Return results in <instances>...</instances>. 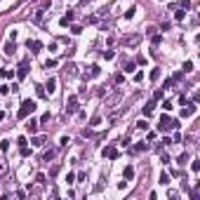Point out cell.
I'll return each instance as SVG.
<instances>
[{"mask_svg": "<svg viewBox=\"0 0 200 200\" xmlns=\"http://www.w3.org/2000/svg\"><path fill=\"white\" fill-rule=\"evenodd\" d=\"M45 123H50V113H45V115L40 118V125H45Z\"/></svg>", "mask_w": 200, "mask_h": 200, "instance_id": "53", "label": "cell"}, {"mask_svg": "<svg viewBox=\"0 0 200 200\" xmlns=\"http://www.w3.org/2000/svg\"><path fill=\"white\" fill-rule=\"evenodd\" d=\"M134 12H136V7H130V9L125 12V19H132V17H134Z\"/></svg>", "mask_w": 200, "mask_h": 200, "instance_id": "45", "label": "cell"}, {"mask_svg": "<svg viewBox=\"0 0 200 200\" xmlns=\"http://www.w3.org/2000/svg\"><path fill=\"white\" fill-rule=\"evenodd\" d=\"M101 57H104L106 61H111V59L115 57V52H113V50H104V52H101Z\"/></svg>", "mask_w": 200, "mask_h": 200, "instance_id": "23", "label": "cell"}, {"mask_svg": "<svg viewBox=\"0 0 200 200\" xmlns=\"http://www.w3.org/2000/svg\"><path fill=\"white\" fill-rule=\"evenodd\" d=\"M123 179H125V181H132L134 179V167L132 165H127L125 169H123Z\"/></svg>", "mask_w": 200, "mask_h": 200, "instance_id": "13", "label": "cell"}, {"mask_svg": "<svg viewBox=\"0 0 200 200\" xmlns=\"http://www.w3.org/2000/svg\"><path fill=\"white\" fill-rule=\"evenodd\" d=\"M71 33H73V35H80V33H82V26H78V24H71Z\"/></svg>", "mask_w": 200, "mask_h": 200, "instance_id": "26", "label": "cell"}, {"mask_svg": "<svg viewBox=\"0 0 200 200\" xmlns=\"http://www.w3.org/2000/svg\"><path fill=\"white\" fill-rule=\"evenodd\" d=\"M64 73H66L68 78H73V75H75V73H78V66H75V64H73V61H68L66 66H64Z\"/></svg>", "mask_w": 200, "mask_h": 200, "instance_id": "12", "label": "cell"}, {"mask_svg": "<svg viewBox=\"0 0 200 200\" xmlns=\"http://www.w3.org/2000/svg\"><path fill=\"white\" fill-rule=\"evenodd\" d=\"M42 19H45V9H35V14H33V24H42Z\"/></svg>", "mask_w": 200, "mask_h": 200, "instance_id": "17", "label": "cell"}, {"mask_svg": "<svg viewBox=\"0 0 200 200\" xmlns=\"http://www.w3.org/2000/svg\"><path fill=\"white\" fill-rule=\"evenodd\" d=\"M19 151H21V155H24V158H28V155H31V148H28V144H26V146H21Z\"/></svg>", "mask_w": 200, "mask_h": 200, "instance_id": "34", "label": "cell"}, {"mask_svg": "<svg viewBox=\"0 0 200 200\" xmlns=\"http://www.w3.org/2000/svg\"><path fill=\"white\" fill-rule=\"evenodd\" d=\"M2 118H5V113H2V111H0V120H2Z\"/></svg>", "mask_w": 200, "mask_h": 200, "instance_id": "57", "label": "cell"}, {"mask_svg": "<svg viewBox=\"0 0 200 200\" xmlns=\"http://www.w3.org/2000/svg\"><path fill=\"white\" fill-rule=\"evenodd\" d=\"M160 184H163V186L169 184V174H167V172H160Z\"/></svg>", "mask_w": 200, "mask_h": 200, "instance_id": "28", "label": "cell"}, {"mask_svg": "<svg viewBox=\"0 0 200 200\" xmlns=\"http://www.w3.org/2000/svg\"><path fill=\"white\" fill-rule=\"evenodd\" d=\"M179 104H181V106H186V104H188V99H186L184 94H179Z\"/></svg>", "mask_w": 200, "mask_h": 200, "instance_id": "56", "label": "cell"}, {"mask_svg": "<svg viewBox=\"0 0 200 200\" xmlns=\"http://www.w3.org/2000/svg\"><path fill=\"white\" fill-rule=\"evenodd\" d=\"M5 172H7V163H5V160H2V158H0V177H2V174H5Z\"/></svg>", "mask_w": 200, "mask_h": 200, "instance_id": "44", "label": "cell"}, {"mask_svg": "<svg viewBox=\"0 0 200 200\" xmlns=\"http://www.w3.org/2000/svg\"><path fill=\"white\" fill-rule=\"evenodd\" d=\"M148 148H151V144L141 139V141H136V146H134V153H141V151H148Z\"/></svg>", "mask_w": 200, "mask_h": 200, "instance_id": "14", "label": "cell"}, {"mask_svg": "<svg viewBox=\"0 0 200 200\" xmlns=\"http://www.w3.org/2000/svg\"><path fill=\"white\" fill-rule=\"evenodd\" d=\"M169 26H172V24H169V21H163V24H160V31H167V28H169Z\"/></svg>", "mask_w": 200, "mask_h": 200, "instance_id": "55", "label": "cell"}, {"mask_svg": "<svg viewBox=\"0 0 200 200\" xmlns=\"http://www.w3.org/2000/svg\"><path fill=\"white\" fill-rule=\"evenodd\" d=\"M181 78H184V73H181V71H177V73L172 75V80H174V82H177V80H181Z\"/></svg>", "mask_w": 200, "mask_h": 200, "instance_id": "51", "label": "cell"}, {"mask_svg": "<svg viewBox=\"0 0 200 200\" xmlns=\"http://www.w3.org/2000/svg\"><path fill=\"white\" fill-rule=\"evenodd\" d=\"M196 111H198V106L193 101H188L186 108H181V118H191V115H196Z\"/></svg>", "mask_w": 200, "mask_h": 200, "instance_id": "7", "label": "cell"}, {"mask_svg": "<svg viewBox=\"0 0 200 200\" xmlns=\"http://www.w3.org/2000/svg\"><path fill=\"white\" fill-rule=\"evenodd\" d=\"M54 155H57V148H50V151H45V153H42V160H45V163H50Z\"/></svg>", "mask_w": 200, "mask_h": 200, "instance_id": "19", "label": "cell"}, {"mask_svg": "<svg viewBox=\"0 0 200 200\" xmlns=\"http://www.w3.org/2000/svg\"><path fill=\"white\" fill-rule=\"evenodd\" d=\"M14 73L12 71H7V68H0V78H12Z\"/></svg>", "mask_w": 200, "mask_h": 200, "instance_id": "37", "label": "cell"}, {"mask_svg": "<svg viewBox=\"0 0 200 200\" xmlns=\"http://www.w3.org/2000/svg\"><path fill=\"white\" fill-rule=\"evenodd\" d=\"M193 71V64L191 61H184V66H181V73H191Z\"/></svg>", "mask_w": 200, "mask_h": 200, "instance_id": "27", "label": "cell"}, {"mask_svg": "<svg viewBox=\"0 0 200 200\" xmlns=\"http://www.w3.org/2000/svg\"><path fill=\"white\" fill-rule=\"evenodd\" d=\"M123 80H125V75H123V73H115V85H120Z\"/></svg>", "mask_w": 200, "mask_h": 200, "instance_id": "52", "label": "cell"}, {"mask_svg": "<svg viewBox=\"0 0 200 200\" xmlns=\"http://www.w3.org/2000/svg\"><path fill=\"white\" fill-rule=\"evenodd\" d=\"M99 125H101V115H94V118L90 120V127L94 130V127H99Z\"/></svg>", "mask_w": 200, "mask_h": 200, "instance_id": "24", "label": "cell"}, {"mask_svg": "<svg viewBox=\"0 0 200 200\" xmlns=\"http://www.w3.org/2000/svg\"><path fill=\"white\" fill-rule=\"evenodd\" d=\"M31 144H33V146H45V134H38V132H35L33 139H31Z\"/></svg>", "mask_w": 200, "mask_h": 200, "instance_id": "15", "label": "cell"}, {"mask_svg": "<svg viewBox=\"0 0 200 200\" xmlns=\"http://www.w3.org/2000/svg\"><path fill=\"white\" fill-rule=\"evenodd\" d=\"M151 42H153V47H158V45L163 42V35H160V33H153V35H151Z\"/></svg>", "mask_w": 200, "mask_h": 200, "instance_id": "22", "label": "cell"}, {"mask_svg": "<svg viewBox=\"0 0 200 200\" xmlns=\"http://www.w3.org/2000/svg\"><path fill=\"white\" fill-rule=\"evenodd\" d=\"M99 73H101V66H99V64H92L90 71H85V73H82V78H85V80H90V78H97Z\"/></svg>", "mask_w": 200, "mask_h": 200, "instance_id": "6", "label": "cell"}, {"mask_svg": "<svg viewBox=\"0 0 200 200\" xmlns=\"http://www.w3.org/2000/svg\"><path fill=\"white\" fill-rule=\"evenodd\" d=\"M160 153V163H169V155H167L165 151H158Z\"/></svg>", "mask_w": 200, "mask_h": 200, "instance_id": "46", "label": "cell"}, {"mask_svg": "<svg viewBox=\"0 0 200 200\" xmlns=\"http://www.w3.org/2000/svg\"><path fill=\"white\" fill-rule=\"evenodd\" d=\"M42 87H45V92H47V94H54V92H57V80H54V78H50Z\"/></svg>", "mask_w": 200, "mask_h": 200, "instance_id": "10", "label": "cell"}, {"mask_svg": "<svg viewBox=\"0 0 200 200\" xmlns=\"http://www.w3.org/2000/svg\"><path fill=\"white\" fill-rule=\"evenodd\" d=\"M179 7H181V9H191V0H181Z\"/></svg>", "mask_w": 200, "mask_h": 200, "instance_id": "43", "label": "cell"}, {"mask_svg": "<svg viewBox=\"0 0 200 200\" xmlns=\"http://www.w3.org/2000/svg\"><path fill=\"white\" fill-rule=\"evenodd\" d=\"M118 144H120V146H127V144H130V136H123V139H120Z\"/></svg>", "mask_w": 200, "mask_h": 200, "instance_id": "54", "label": "cell"}, {"mask_svg": "<svg viewBox=\"0 0 200 200\" xmlns=\"http://www.w3.org/2000/svg\"><path fill=\"white\" fill-rule=\"evenodd\" d=\"M26 47L31 50V54H38V52L42 50V42H40V40H31V38H28V42H26Z\"/></svg>", "mask_w": 200, "mask_h": 200, "instance_id": "8", "label": "cell"}, {"mask_svg": "<svg viewBox=\"0 0 200 200\" xmlns=\"http://www.w3.org/2000/svg\"><path fill=\"white\" fill-rule=\"evenodd\" d=\"M73 181H75V174H73V172H68V174H66V184H73Z\"/></svg>", "mask_w": 200, "mask_h": 200, "instance_id": "49", "label": "cell"}, {"mask_svg": "<svg viewBox=\"0 0 200 200\" xmlns=\"http://www.w3.org/2000/svg\"><path fill=\"white\" fill-rule=\"evenodd\" d=\"M35 94H38L40 99H42V97H47V92H45V87H42V85H35Z\"/></svg>", "mask_w": 200, "mask_h": 200, "instance_id": "25", "label": "cell"}, {"mask_svg": "<svg viewBox=\"0 0 200 200\" xmlns=\"http://www.w3.org/2000/svg\"><path fill=\"white\" fill-rule=\"evenodd\" d=\"M9 92H12V85H2V87H0V94H5V97H7Z\"/></svg>", "mask_w": 200, "mask_h": 200, "instance_id": "33", "label": "cell"}, {"mask_svg": "<svg viewBox=\"0 0 200 200\" xmlns=\"http://www.w3.org/2000/svg\"><path fill=\"white\" fill-rule=\"evenodd\" d=\"M136 64H139V66H146V64H148V59H146L144 54H139V57H136Z\"/></svg>", "mask_w": 200, "mask_h": 200, "instance_id": "32", "label": "cell"}, {"mask_svg": "<svg viewBox=\"0 0 200 200\" xmlns=\"http://www.w3.org/2000/svg\"><path fill=\"white\" fill-rule=\"evenodd\" d=\"M184 17H186V12H174V19H177V21H181Z\"/></svg>", "mask_w": 200, "mask_h": 200, "instance_id": "50", "label": "cell"}, {"mask_svg": "<svg viewBox=\"0 0 200 200\" xmlns=\"http://www.w3.org/2000/svg\"><path fill=\"white\" fill-rule=\"evenodd\" d=\"M163 92H165V90H155V92H153V101H160V99H163Z\"/></svg>", "mask_w": 200, "mask_h": 200, "instance_id": "38", "label": "cell"}, {"mask_svg": "<svg viewBox=\"0 0 200 200\" xmlns=\"http://www.w3.org/2000/svg\"><path fill=\"white\" fill-rule=\"evenodd\" d=\"M123 71H125V73H134V71H136V61H127V64H123Z\"/></svg>", "mask_w": 200, "mask_h": 200, "instance_id": "20", "label": "cell"}, {"mask_svg": "<svg viewBox=\"0 0 200 200\" xmlns=\"http://www.w3.org/2000/svg\"><path fill=\"white\" fill-rule=\"evenodd\" d=\"M78 94H71L66 99V113H78Z\"/></svg>", "mask_w": 200, "mask_h": 200, "instance_id": "3", "label": "cell"}, {"mask_svg": "<svg viewBox=\"0 0 200 200\" xmlns=\"http://www.w3.org/2000/svg\"><path fill=\"white\" fill-rule=\"evenodd\" d=\"M54 66H57V59H47V61H45V68H47V71L54 68Z\"/></svg>", "mask_w": 200, "mask_h": 200, "instance_id": "39", "label": "cell"}, {"mask_svg": "<svg viewBox=\"0 0 200 200\" xmlns=\"http://www.w3.org/2000/svg\"><path fill=\"white\" fill-rule=\"evenodd\" d=\"M191 169H193V172H200V160H193V163H191Z\"/></svg>", "mask_w": 200, "mask_h": 200, "instance_id": "47", "label": "cell"}, {"mask_svg": "<svg viewBox=\"0 0 200 200\" xmlns=\"http://www.w3.org/2000/svg\"><path fill=\"white\" fill-rule=\"evenodd\" d=\"M153 108H155V101H148V104L144 106V118H148V115L153 113Z\"/></svg>", "mask_w": 200, "mask_h": 200, "instance_id": "18", "label": "cell"}, {"mask_svg": "<svg viewBox=\"0 0 200 200\" xmlns=\"http://www.w3.org/2000/svg\"><path fill=\"white\" fill-rule=\"evenodd\" d=\"M35 108H38V104H35L33 99H24V101H21V106H19V113H17V118H19V120L28 118V115L33 113Z\"/></svg>", "mask_w": 200, "mask_h": 200, "instance_id": "1", "label": "cell"}, {"mask_svg": "<svg viewBox=\"0 0 200 200\" xmlns=\"http://www.w3.org/2000/svg\"><path fill=\"white\" fill-rule=\"evenodd\" d=\"M139 40H141V35H130V38H125V45H130V47H132V45H136Z\"/></svg>", "mask_w": 200, "mask_h": 200, "instance_id": "21", "label": "cell"}, {"mask_svg": "<svg viewBox=\"0 0 200 200\" xmlns=\"http://www.w3.org/2000/svg\"><path fill=\"white\" fill-rule=\"evenodd\" d=\"M172 87H174V80H172V78H167L165 82H163V90H172Z\"/></svg>", "mask_w": 200, "mask_h": 200, "instance_id": "31", "label": "cell"}, {"mask_svg": "<svg viewBox=\"0 0 200 200\" xmlns=\"http://www.w3.org/2000/svg\"><path fill=\"white\" fill-rule=\"evenodd\" d=\"M101 155H104V158H108V160H115V158L120 155V151H118L115 146H106V148L101 151Z\"/></svg>", "mask_w": 200, "mask_h": 200, "instance_id": "4", "label": "cell"}, {"mask_svg": "<svg viewBox=\"0 0 200 200\" xmlns=\"http://www.w3.org/2000/svg\"><path fill=\"white\" fill-rule=\"evenodd\" d=\"M26 144H28V139H26V136H19V139H17V146H19V148H21V146H26Z\"/></svg>", "mask_w": 200, "mask_h": 200, "instance_id": "42", "label": "cell"}, {"mask_svg": "<svg viewBox=\"0 0 200 200\" xmlns=\"http://www.w3.org/2000/svg\"><path fill=\"white\" fill-rule=\"evenodd\" d=\"M68 144H71V141H68V136H61V141H59V146H61V148H66Z\"/></svg>", "mask_w": 200, "mask_h": 200, "instance_id": "48", "label": "cell"}, {"mask_svg": "<svg viewBox=\"0 0 200 200\" xmlns=\"http://www.w3.org/2000/svg\"><path fill=\"white\" fill-rule=\"evenodd\" d=\"M158 78H160V68H153L151 71V80H158Z\"/></svg>", "mask_w": 200, "mask_h": 200, "instance_id": "40", "label": "cell"}, {"mask_svg": "<svg viewBox=\"0 0 200 200\" xmlns=\"http://www.w3.org/2000/svg\"><path fill=\"white\" fill-rule=\"evenodd\" d=\"M179 125H181L179 120H172L167 113H163V115H160V123H158V130H160V132H169V130H174V127H179Z\"/></svg>", "mask_w": 200, "mask_h": 200, "instance_id": "2", "label": "cell"}, {"mask_svg": "<svg viewBox=\"0 0 200 200\" xmlns=\"http://www.w3.org/2000/svg\"><path fill=\"white\" fill-rule=\"evenodd\" d=\"M35 181H38V184H47V177L40 172V174H35Z\"/></svg>", "mask_w": 200, "mask_h": 200, "instance_id": "36", "label": "cell"}, {"mask_svg": "<svg viewBox=\"0 0 200 200\" xmlns=\"http://www.w3.org/2000/svg\"><path fill=\"white\" fill-rule=\"evenodd\" d=\"M38 130H40V120H33V118L26 120V132H28V134H35Z\"/></svg>", "mask_w": 200, "mask_h": 200, "instance_id": "9", "label": "cell"}, {"mask_svg": "<svg viewBox=\"0 0 200 200\" xmlns=\"http://www.w3.org/2000/svg\"><path fill=\"white\" fill-rule=\"evenodd\" d=\"M141 80H144V71H136L134 73V82H141Z\"/></svg>", "mask_w": 200, "mask_h": 200, "instance_id": "41", "label": "cell"}, {"mask_svg": "<svg viewBox=\"0 0 200 200\" xmlns=\"http://www.w3.org/2000/svg\"><path fill=\"white\" fill-rule=\"evenodd\" d=\"M186 160H188V153H181V155L177 158V163H179V165H186Z\"/></svg>", "mask_w": 200, "mask_h": 200, "instance_id": "35", "label": "cell"}, {"mask_svg": "<svg viewBox=\"0 0 200 200\" xmlns=\"http://www.w3.org/2000/svg\"><path fill=\"white\" fill-rule=\"evenodd\" d=\"M14 50H17V42L14 40H7L5 42V54H14Z\"/></svg>", "mask_w": 200, "mask_h": 200, "instance_id": "16", "label": "cell"}, {"mask_svg": "<svg viewBox=\"0 0 200 200\" xmlns=\"http://www.w3.org/2000/svg\"><path fill=\"white\" fill-rule=\"evenodd\" d=\"M136 127H139V130H144V132H146V130H148V123H146V118H141V120H139V123H136Z\"/></svg>", "mask_w": 200, "mask_h": 200, "instance_id": "29", "label": "cell"}, {"mask_svg": "<svg viewBox=\"0 0 200 200\" xmlns=\"http://www.w3.org/2000/svg\"><path fill=\"white\" fill-rule=\"evenodd\" d=\"M0 151H2V153H7V151H9V141H7V139H2V141H0Z\"/></svg>", "mask_w": 200, "mask_h": 200, "instance_id": "30", "label": "cell"}, {"mask_svg": "<svg viewBox=\"0 0 200 200\" xmlns=\"http://www.w3.org/2000/svg\"><path fill=\"white\" fill-rule=\"evenodd\" d=\"M73 17H75V14H73V12L68 9V14H64V17L59 19V24H61V26L66 28V26H71V24H73Z\"/></svg>", "mask_w": 200, "mask_h": 200, "instance_id": "11", "label": "cell"}, {"mask_svg": "<svg viewBox=\"0 0 200 200\" xmlns=\"http://www.w3.org/2000/svg\"><path fill=\"white\" fill-rule=\"evenodd\" d=\"M14 75H17L19 80H24V78L28 75V59H24V61L19 64V68H17V73H14Z\"/></svg>", "mask_w": 200, "mask_h": 200, "instance_id": "5", "label": "cell"}]
</instances>
